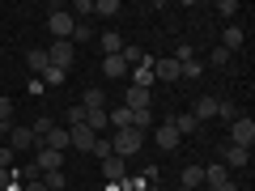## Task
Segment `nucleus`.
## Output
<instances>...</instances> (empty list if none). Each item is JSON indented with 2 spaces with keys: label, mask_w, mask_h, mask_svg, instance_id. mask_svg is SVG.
I'll use <instances>...</instances> for the list:
<instances>
[{
  "label": "nucleus",
  "mask_w": 255,
  "mask_h": 191,
  "mask_svg": "<svg viewBox=\"0 0 255 191\" xmlns=\"http://www.w3.org/2000/svg\"><path fill=\"white\" fill-rule=\"evenodd\" d=\"M94 140H98V136H94V132H90L85 123H73V127H68V145H73V149H81V153H90V149H94Z\"/></svg>",
  "instance_id": "obj_8"
},
{
  "label": "nucleus",
  "mask_w": 255,
  "mask_h": 191,
  "mask_svg": "<svg viewBox=\"0 0 255 191\" xmlns=\"http://www.w3.org/2000/svg\"><path fill=\"white\" fill-rule=\"evenodd\" d=\"M209 64H213V68H226V64H230V51H221V47H213Z\"/></svg>",
  "instance_id": "obj_35"
},
{
  "label": "nucleus",
  "mask_w": 255,
  "mask_h": 191,
  "mask_svg": "<svg viewBox=\"0 0 255 191\" xmlns=\"http://www.w3.org/2000/svg\"><path fill=\"white\" fill-rule=\"evenodd\" d=\"M26 191H47V183H26Z\"/></svg>",
  "instance_id": "obj_40"
},
{
  "label": "nucleus",
  "mask_w": 255,
  "mask_h": 191,
  "mask_svg": "<svg viewBox=\"0 0 255 191\" xmlns=\"http://www.w3.org/2000/svg\"><path fill=\"white\" fill-rule=\"evenodd\" d=\"M107 119H111V132H124V127H132V119H136V115H132L128 106H115V110L107 106Z\"/></svg>",
  "instance_id": "obj_13"
},
{
  "label": "nucleus",
  "mask_w": 255,
  "mask_h": 191,
  "mask_svg": "<svg viewBox=\"0 0 255 191\" xmlns=\"http://www.w3.org/2000/svg\"><path fill=\"white\" fill-rule=\"evenodd\" d=\"M179 191H187V187H179Z\"/></svg>",
  "instance_id": "obj_41"
},
{
  "label": "nucleus",
  "mask_w": 255,
  "mask_h": 191,
  "mask_svg": "<svg viewBox=\"0 0 255 191\" xmlns=\"http://www.w3.org/2000/svg\"><path fill=\"white\" fill-rule=\"evenodd\" d=\"M170 127L179 132V136H191V132H200V123H196L191 115H174V119H170Z\"/></svg>",
  "instance_id": "obj_23"
},
{
  "label": "nucleus",
  "mask_w": 255,
  "mask_h": 191,
  "mask_svg": "<svg viewBox=\"0 0 255 191\" xmlns=\"http://www.w3.org/2000/svg\"><path fill=\"white\" fill-rule=\"evenodd\" d=\"M85 127H90L94 136H107V127H111L107 110H85Z\"/></svg>",
  "instance_id": "obj_15"
},
{
  "label": "nucleus",
  "mask_w": 255,
  "mask_h": 191,
  "mask_svg": "<svg viewBox=\"0 0 255 191\" xmlns=\"http://www.w3.org/2000/svg\"><path fill=\"white\" fill-rule=\"evenodd\" d=\"M124 106L132 110V115H149V90H140V85H128Z\"/></svg>",
  "instance_id": "obj_6"
},
{
  "label": "nucleus",
  "mask_w": 255,
  "mask_h": 191,
  "mask_svg": "<svg viewBox=\"0 0 255 191\" xmlns=\"http://www.w3.org/2000/svg\"><path fill=\"white\" fill-rule=\"evenodd\" d=\"M43 183H47V191H64V187H68V174L51 170V174H43Z\"/></svg>",
  "instance_id": "obj_25"
},
{
  "label": "nucleus",
  "mask_w": 255,
  "mask_h": 191,
  "mask_svg": "<svg viewBox=\"0 0 255 191\" xmlns=\"http://www.w3.org/2000/svg\"><path fill=\"white\" fill-rule=\"evenodd\" d=\"M209 191H238V183H230V179H226V183H213Z\"/></svg>",
  "instance_id": "obj_39"
},
{
  "label": "nucleus",
  "mask_w": 255,
  "mask_h": 191,
  "mask_svg": "<svg viewBox=\"0 0 255 191\" xmlns=\"http://www.w3.org/2000/svg\"><path fill=\"white\" fill-rule=\"evenodd\" d=\"M81 106L85 110H107V94H102L98 85H90V90L81 94Z\"/></svg>",
  "instance_id": "obj_20"
},
{
  "label": "nucleus",
  "mask_w": 255,
  "mask_h": 191,
  "mask_svg": "<svg viewBox=\"0 0 255 191\" xmlns=\"http://www.w3.org/2000/svg\"><path fill=\"white\" fill-rule=\"evenodd\" d=\"M179 77L196 81V77H204V64H200V60H187V64H179Z\"/></svg>",
  "instance_id": "obj_26"
},
{
  "label": "nucleus",
  "mask_w": 255,
  "mask_h": 191,
  "mask_svg": "<svg viewBox=\"0 0 255 191\" xmlns=\"http://www.w3.org/2000/svg\"><path fill=\"white\" fill-rule=\"evenodd\" d=\"M102 47H107V55H119L124 51V38H119L115 30H107V34H102Z\"/></svg>",
  "instance_id": "obj_28"
},
{
  "label": "nucleus",
  "mask_w": 255,
  "mask_h": 191,
  "mask_svg": "<svg viewBox=\"0 0 255 191\" xmlns=\"http://www.w3.org/2000/svg\"><path fill=\"white\" fill-rule=\"evenodd\" d=\"M0 166H4V170H9V166H13V149H9V145L0 149Z\"/></svg>",
  "instance_id": "obj_38"
},
{
  "label": "nucleus",
  "mask_w": 255,
  "mask_h": 191,
  "mask_svg": "<svg viewBox=\"0 0 255 191\" xmlns=\"http://www.w3.org/2000/svg\"><path fill=\"white\" fill-rule=\"evenodd\" d=\"M38 145H43V149H55V153H68V149H73V145H68V127H51Z\"/></svg>",
  "instance_id": "obj_9"
},
{
  "label": "nucleus",
  "mask_w": 255,
  "mask_h": 191,
  "mask_svg": "<svg viewBox=\"0 0 255 191\" xmlns=\"http://www.w3.org/2000/svg\"><path fill=\"white\" fill-rule=\"evenodd\" d=\"M90 153H94V157H102V162H107V157H115V153H111V140H107V136H98V140H94V149H90Z\"/></svg>",
  "instance_id": "obj_30"
},
{
  "label": "nucleus",
  "mask_w": 255,
  "mask_h": 191,
  "mask_svg": "<svg viewBox=\"0 0 255 191\" xmlns=\"http://www.w3.org/2000/svg\"><path fill=\"white\" fill-rule=\"evenodd\" d=\"M128 77H132V85H140V90H149V85L157 81V77H153V64H140V68H132Z\"/></svg>",
  "instance_id": "obj_22"
},
{
  "label": "nucleus",
  "mask_w": 255,
  "mask_h": 191,
  "mask_svg": "<svg viewBox=\"0 0 255 191\" xmlns=\"http://www.w3.org/2000/svg\"><path fill=\"white\" fill-rule=\"evenodd\" d=\"M102 179H107V183H124V179H128L124 157H107V162H102Z\"/></svg>",
  "instance_id": "obj_11"
},
{
  "label": "nucleus",
  "mask_w": 255,
  "mask_h": 191,
  "mask_svg": "<svg viewBox=\"0 0 255 191\" xmlns=\"http://www.w3.org/2000/svg\"><path fill=\"white\" fill-rule=\"evenodd\" d=\"M153 77L157 81H179V60H153Z\"/></svg>",
  "instance_id": "obj_17"
},
{
  "label": "nucleus",
  "mask_w": 255,
  "mask_h": 191,
  "mask_svg": "<svg viewBox=\"0 0 255 191\" xmlns=\"http://www.w3.org/2000/svg\"><path fill=\"white\" fill-rule=\"evenodd\" d=\"M34 170H38V174H51V170H64V153H55V149H43V145H38V157H34Z\"/></svg>",
  "instance_id": "obj_7"
},
{
  "label": "nucleus",
  "mask_w": 255,
  "mask_h": 191,
  "mask_svg": "<svg viewBox=\"0 0 255 191\" xmlns=\"http://www.w3.org/2000/svg\"><path fill=\"white\" fill-rule=\"evenodd\" d=\"M0 123H13V102L0 98Z\"/></svg>",
  "instance_id": "obj_37"
},
{
  "label": "nucleus",
  "mask_w": 255,
  "mask_h": 191,
  "mask_svg": "<svg viewBox=\"0 0 255 191\" xmlns=\"http://www.w3.org/2000/svg\"><path fill=\"white\" fill-rule=\"evenodd\" d=\"M26 64L34 68V73H47V68H51V60H47V47H30V51H26Z\"/></svg>",
  "instance_id": "obj_21"
},
{
  "label": "nucleus",
  "mask_w": 255,
  "mask_h": 191,
  "mask_svg": "<svg viewBox=\"0 0 255 191\" xmlns=\"http://www.w3.org/2000/svg\"><path fill=\"white\" fill-rule=\"evenodd\" d=\"M51 127H55V119H51V115H38V119H34V127H30V132H34V140H43L47 132H51Z\"/></svg>",
  "instance_id": "obj_27"
},
{
  "label": "nucleus",
  "mask_w": 255,
  "mask_h": 191,
  "mask_svg": "<svg viewBox=\"0 0 255 191\" xmlns=\"http://www.w3.org/2000/svg\"><path fill=\"white\" fill-rule=\"evenodd\" d=\"M47 30H51V34H55V43H64V38H68V43H73V30H77V17H73V13H64L60 4H51V17H47Z\"/></svg>",
  "instance_id": "obj_2"
},
{
  "label": "nucleus",
  "mask_w": 255,
  "mask_h": 191,
  "mask_svg": "<svg viewBox=\"0 0 255 191\" xmlns=\"http://www.w3.org/2000/svg\"><path fill=\"white\" fill-rule=\"evenodd\" d=\"M73 17H94V0H77V13Z\"/></svg>",
  "instance_id": "obj_36"
},
{
  "label": "nucleus",
  "mask_w": 255,
  "mask_h": 191,
  "mask_svg": "<svg viewBox=\"0 0 255 191\" xmlns=\"http://www.w3.org/2000/svg\"><path fill=\"white\" fill-rule=\"evenodd\" d=\"M200 183H204V166H183V174H179V187L196 191Z\"/></svg>",
  "instance_id": "obj_18"
},
{
  "label": "nucleus",
  "mask_w": 255,
  "mask_h": 191,
  "mask_svg": "<svg viewBox=\"0 0 255 191\" xmlns=\"http://www.w3.org/2000/svg\"><path fill=\"white\" fill-rule=\"evenodd\" d=\"M90 38H94V30L85 26V21H77V30H73V47H77V43H90Z\"/></svg>",
  "instance_id": "obj_32"
},
{
  "label": "nucleus",
  "mask_w": 255,
  "mask_h": 191,
  "mask_svg": "<svg viewBox=\"0 0 255 191\" xmlns=\"http://www.w3.org/2000/svg\"><path fill=\"white\" fill-rule=\"evenodd\" d=\"M102 73H107L111 81H124V77L132 73V68H128V64L119 60V55H107V60H102Z\"/></svg>",
  "instance_id": "obj_14"
},
{
  "label": "nucleus",
  "mask_w": 255,
  "mask_h": 191,
  "mask_svg": "<svg viewBox=\"0 0 255 191\" xmlns=\"http://www.w3.org/2000/svg\"><path fill=\"white\" fill-rule=\"evenodd\" d=\"M238 13V0H217V17H234Z\"/></svg>",
  "instance_id": "obj_34"
},
{
  "label": "nucleus",
  "mask_w": 255,
  "mask_h": 191,
  "mask_svg": "<svg viewBox=\"0 0 255 191\" xmlns=\"http://www.w3.org/2000/svg\"><path fill=\"white\" fill-rule=\"evenodd\" d=\"M191 119H196V123H209V119H217V98H213V94L196 98V110H191Z\"/></svg>",
  "instance_id": "obj_10"
},
{
  "label": "nucleus",
  "mask_w": 255,
  "mask_h": 191,
  "mask_svg": "<svg viewBox=\"0 0 255 191\" xmlns=\"http://www.w3.org/2000/svg\"><path fill=\"white\" fill-rule=\"evenodd\" d=\"M247 162H251V149L221 145V166H226V170H247Z\"/></svg>",
  "instance_id": "obj_5"
},
{
  "label": "nucleus",
  "mask_w": 255,
  "mask_h": 191,
  "mask_svg": "<svg viewBox=\"0 0 255 191\" xmlns=\"http://www.w3.org/2000/svg\"><path fill=\"white\" fill-rule=\"evenodd\" d=\"M230 145H238V149H251L255 145V119L251 115H238L234 123H230Z\"/></svg>",
  "instance_id": "obj_3"
},
{
  "label": "nucleus",
  "mask_w": 255,
  "mask_h": 191,
  "mask_svg": "<svg viewBox=\"0 0 255 191\" xmlns=\"http://www.w3.org/2000/svg\"><path fill=\"white\" fill-rule=\"evenodd\" d=\"M226 179H230V170H226L221 162H209V166H204V183H209V187H213V183H226Z\"/></svg>",
  "instance_id": "obj_24"
},
{
  "label": "nucleus",
  "mask_w": 255,
  "mask_h": 191,
  "mask_svg": "<svg viewBox=\"0 0 255 191\" xmlns=\"http://www.w3.org/2000/svg\"><path fill=\"white\" fill-rule=\"evenodd\" d=\"M4 145H9L13 153H17V149H30V145H34V132H30V127H13Z\"/></svg>",
  "instance_id": "obj_16"
},
{
  "label": "nucleus",
  "mask_w": 255,
  "mask_h": 191,
  "mask_svg": "<svg viewBox=\"0 0 255 191\" xmlns=\"http://www.w3.org/2000/svg\"><path fill=\"white\" fill-rule=\"evenodd\" d=\"M94 13H98V17H115V13H119V0H94Z\"/></svg>",
  "instance_id": "obj_29"
},
{
  "label": "nucleus",
  "mask_w": 255,
  "mask_h": 191,
  "mask_svg": "<svg viewBox=\"0 0 255 191\" xmlns=\"http://www.w3.org/2000/svg\"><path fill=\"white\" fill-rule=\"evenodd\" d=\"M243 43H247V34H243L238 26H226V30H221V51H230V55H234Z\"/></svg>",
  "instance_id": "obj_12"
},
{
  "label": "nucleus",
  "mask_w": 255,
  "mask_h": 191,
  "mask_svg": "<svg viewBox=\"0 0 255 191\" xmlns=\"http://www.w3.org/2000/svg\"><path fill=\"white\" fill-rule=\"evenodd\" d=\"M43 81H47V85H64V81H68V73H64V68H47Z\"/></svg>",
  "instance_id": "obj_33"
},
{
  "label": "nucleus",
  "mask_w": 255,
  "mask_h": 191,
  "mask_svg": "<svg viewBox=\"0 0 255 191\" xmlns=\"http://www.w3.org/2000/svg\"><path fill=\"white\" fill-rule=\"evenodd\" d=\"M73 55H77V47L68 43V38H64V43H51V47H47V60H51V68H64V73L73 68Z\"/></svg>",
  "instance_id": "obj_4"
},
{
  "label": "nucleus",
  "mask_w": 255,
  "mask_h": 191,
  "mask_svg": "<svg viewBox=\"0 0 255 191\" xmlns=\"http://www.w3.org/2000/svg\"><path fill=\"white\" fill-rule=\"evenodd\" d=\"M153 140H157V149H179V132H174V127L170 123H162V127H157V132H153Z\"/></svg>",
  "instance_id": "obj_19"
},
{
  "label": "nucleus",
  "mask_w": 255,
  "mask_h": 191,
  "mask_svg": "<svg viewBox=\"0 0 255 191\" xmlns=\"http://www.w3.org/2000/svg\"><path fill=\"white\" fill-rule=\"evenodd\" d=\"M140 145H145V132H140V127H124V132H115V136H111V153H115V157L140 153Z\"/></svg>",
  "instance_id": "obj_1"
},
{
  "label": "nucleus",
  "mask_w": 255,
  "mask_h": 191,
  "mask_svg": "<svg viewBox=\"0 0 255 191\" xmlns=\"http://www.w3.org/2000/svg\"><path fill=\"white\" fill-rule=\"evenodd\" d=\"M217 119L234 123V119H238V106H234V102H217Z\"/></svg>",
  "instance_id": "obj_31"
}]
</instances>
